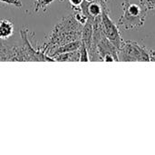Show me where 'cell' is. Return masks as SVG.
I'll return each mask as SVG.
<instances>
[{
    "label": "cell",
    "mask_w": 155,
    "mask_h": 155,
    "mask_svg": "<svg viewBox=\"0 0 155 155\" xmlns=\"http://www.w3.org/2000/svg\"><path fill=\"white\" fill-rule=\"evenodd\" d=\"M83 25L80 24L74 15H68L64 17L53 29L48 43L45 45L47 47L46 54L64 44L69 42L81 40Z\"/></svg>",
    "instance_id": "1"
},
{
    "label": "cell",
    "mask_w": 155,
    "mask_h": 155,
    "mask_svg": "<svg viewBox=\"0 0 155 155\" xmlns=\"http://www.w3.org/2000/svg\"><path fill=\"white\" fill-rule=\"evenodd\" d=\"M122 7L124 13L117 21L118 26L130 30L139 28L144 25L148 10L143 5L133 4L129 0H124Z\"/></svg>",
    "instance_id": "2"
},
{
    "label": "cell",
    "mask_w": 155,
    "mask_h": 155,
    "mask_svg": "<svg viewBox=\"0 0 155 155\" xmlns=\"http://www.w3.org/2000/svg\"><path fill=\"white\" fill-rule=\"evenodd\" d=\"M119 61L123 62H149L150 51L132 40H123L118 49Z\"/></svg>",
    "instance_id": "3"
},
{
    "label": "cell",
    "mask_w": 155,
    "mask_h": 155,
    "mask_svg": "<svg viewBox=\"0 0 155 155\" xmlns=\"http://www.w3.org/2000/svg\"><path fill=\"white\" fill-rule=\"evenodd\" d=\"M101 19H102V30L104 35L116 46L117 49H119L123 39L118 25L114 24L109 16L107 5L102 6Z\"/></svg>",
    "instance_id": "4"
},
{
    "label": "cell",
    "mask_w": 155,
    "mask_h": 155,
    "mask_svg": "<svg viewBox=\"0 0 155 155\" xmlns=\"http://www.w3.org/2000/svg\"><path fill=\"white\" fill-rule=\"evenodd\" d=\"M82 45V40H76V41H73V42H69L67 44H64L63 45H60L51 51H49L47 53V54L51 57H54L60 54H64V53H70V52H74L76 51L78 49H80Z\"/></svg>",
    "instance_id": "5"
},
{
    "label": "cell",
    "mask_w": 155,
    "mask_h": 155,
    "mask_svg": "<svg viewBox=\"0 0 155 155\" xmlns=\"http://www.w3.org/2000/svg\"><path fill=\"white\" fill-rule=\"evenodd\" d=\"M93 21H94V18H87L86 22L83 25V28H82L81 40L87 49H89L92 45V38H93V33H94Z\"/></svg>",
    "instance_id": "6"
},
{
    "label": "cell",
    "mask_w": 155,
    "mask_h": 155,
    "mask_svg": "<svg viewBox=\"0 0 155 155\" xmlns=\"http://www.w3.org/2000/svg\"><path fill=\"white\" fill-rule=\"evenodd\" d=\"M14 24L8 19L0 21V40H6L14 35Z\"/></svg>",
    "instance_id": "7"
},
{
    "label": "cell",
    "mask_w": 155,
    "mask_h": 155,
    "mask_svg": "<svg viewBox=\"0 0 155 155\" xmlns=\"http://www.w3.org/2000/svg\"><path fill=\"white\" fill-rule=\"evenodd\" d=\"M55 61H67V62H80V49L70 52V53H64L60 54L54 57Z\"/></svg>",
    "instance_id": "8"
},
{
    "label": "cell",
    "mask_w": 155,
    "mask_h": 155,
    "mask_svg": "<svg viewBox=\"0 0 155 155\" xmlns=\"http://www.w3.org/2000/svg\"><path fill=\"white\" fill-rule=\"evenodd\" d=\"M89 54H88V49L86 46L82 43V45L80 47V62H89Z\"/></svg>",
    "instance_id": "9"
},
{
    "label": "cell",
    "mask_w": 155,
    "mask_h": 155,
    "mask_svg": "<svg viewBox=\"0 0 155 155\" xmlns=\"http://www.w3.org/2000/svg\"><path fill=\"white\" fill-rule=\"evenodd\" d=\"M53 1L54 0H35V5H36L35 7V11H38V9L40 8H45L46 5H48L49 4H51Z\"/></svg>",
    "instance_id": "10"
},
{
    "label": "cell",
    "mask_w": 155,
    "mask_h": 155,
    "mask_svg": "<svg viewBox=\"0 0 155 155\" xmlns=\"http://www.w3.org/2000/svg\"><path fill=\"white\" fill-rule=\"evenodd\" d=\"M141 5H143L147 10L155 9V0H141Z\"/></svg>",
    "instance_id": "11"
},
{
    "label": "cell",
    "mask_w": 155,
    "mask_h": 155,
    "mask_svg": "<svg viewBox=\"0 0 155 155\" xmlns=\"http://www.w3.org/2000/svg\"><path fill=\"white\" fill-rule=\"evenodd\" d=\"M0 2L7 4V5H12L16 6V7H22L23 6L21 0H0Z\"/></svg>",
    "instance_id": "12"
},
{
    "label": "cell",
    "mask_w": 155,
    "mask_h": 155,
    "mask_svg": "<svg viewBox=\"0 0 155 155\" xmlns=\"http://www.w3.org/2000/svg\"><path fill=\"white\" fill-rule=\"evenodd\" d=\"M84 0H69V3L71 4V5L74 8H78L81 4L83 3Z\"/></svg>",
    "instance_id": "13"
},
{
    "label": "cell",
    "mask_w": 155,
    "mask_h": 155,
    "mask_svg": "<svg viewBox=\"0 0 155 155\" xmlns=\"http://www.w3.org/2000/svg\"><path fill=\"white\" fill-rule=\"evenodd\" d=\"M150 61L155 62V50H150Z\"/></svg>",
    "instance_id": "14"
},
{
    "label": "cell",
    "mask_w": 155,
    "mask_h": 155,
    "mask_svg": "<svg viewBox=\"0 0 155 155\" xmlns=\"http://www.w3.org/2000/svg\"><path fill=\"white\" fill-rule=\"evenodd\" d=\"M98 1H99V3L101 4V5H102V6L106 5V0H98Z\"/></svg>",
    "instance_id": "15"
},
{
    "label": "cell",
    "mask_w": 155,
    "mask_h": 155,
    "mask_svg": "<svg viewBox=\"0 0 155 155\" xmlns=\"http://www.w3.org/2000/svg\"><path fill=\"white\" fill-rule=\"evenodd\" d=\"M84 1H85V2H88V3H91V2H93V1H94V0H84Z\"/></svg>",
    "instance_id": "16"
}]
</instances>
